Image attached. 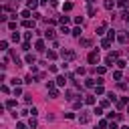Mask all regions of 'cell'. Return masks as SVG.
Masks as SVG:
<instances>
[{
	"instance_id": "6da1fadb",
	"label": "cell",
	"mask_w": 129,
	"mask_h": 129,
	"mask_svg": "<svg viewBox=\"0 0 129 129\" xmlns=\"http://www.w3.org/2000/svg\"><path fill=\"white\" fill-rule=\"evenodd\" d=\"M87 58H89V62H91V64H97V62H99V58H101V54H99V50H91Z\"/></svg>"
},
{
	"instance_id": "7a4b0ae2",
	"label": "cell",
	"mask_w": 129,
	"mask_h": 129,
	"mask_svg": "<svg viewBox=\"0 0 129 129\" xmlns=\"http://www.w3.org/2000/svg\"><path fill=\"white\" fill-rule=\"evenodd\" d=\"M60 56H62L64 60H73V58H75V50H71V48H64V50H60Z\"/></svg>"
},
{
	"instance_id": "3957f363",
	"label": "cell",
	"mask_w": 129,
	"mask_h": 129,
	"mask_svg": "<svg viewBox=\"0 0 129 129\" xmlns=\"http://www.w3.org/2000/svg\"><path fill=\"white\" fill-rule=\"evenodd\" d=\"M117 56H119V52H109L107 58H105V62H107V64H113V60H115Z\"/></svg>"
},
{
	"instance_id": "277c9868",
	"label": "cell",
	"mask_w": 129,
	"mask_h": 129,
	"mask_svg": "<svg viewBox=\"0 0 129 129\" xmlns=\"http://www.w3.org/2000/svg\"><path fill=\"white\" fill-rule=\"evenodd\" d=\"M22 26H24V28H34V20H30V18H28V20H24V22H22Z\"/></svg>"
},
{
	"instance_id": "5b68a950",
	"label": "cell",
	"mask_w": 129,
	"mask_h": 129,
	"mask_svg": "<svg viewBox=\"0 0 129 129\" xmlns=\"http://www.w3.org/2000/svg\"><path fill=\"white\" fill-rule=\"evenodd\" d=\"M44 36H46L48 40H52V38H54V30H52V28H46V32H44Z\"/></svg>"
},
{
	"instance_id": "8992f818",
	"label": "cell",
	"mask_w": 129,
	"mask_h": 129,
	"mask_svg": "<svg viewBox=\"0 0 129 129\" xmlns=\"http://www.w3.org/2000/svg\"><path fill=\"white\" fill-rule=\"evenodd\" d=\"M117 40H119V42H123V44H125V42H127V40H129V36H127V34H125V32H121V34H119V36H117Z\"/></svg>"
},
{
	"instance_id": "52a82bcc",
	"label": "cell",
	"mask_w": 129,
	"mask_h": 129,
	"mask_svg": "<svg viewBox=\"0 0 129 129\" xmlns=\"http://www.w3.org/2000/svg\"><path fill=\"white\" fill-rule=\"evenodd\" d=\"M89 119H91V117H89V113H83V115H79V121H81V123H89Z\"/></svg>"
},
{
	"instance_id": "ba28073f",
	"label": "cell",
	"mask_w": 129,
	"mask_h": 129,
	"mask_svg": "<svg viewBox=\"0 0 129 129\" xmlns=\"http://www.w3.org/2000/svg\"><path fill=\"white\" fill-rule=\"evenodd\" d=\"M85 103H87V105H95V97H93V95H87V97H85Z\"/></svg>"
},
{
	"instance_id": "9c48e42d",
	"label": "cell",
	"mask_w": 129,
	"mask_h": 129,
	"mask_svg": "<svg viewBox=\"0 0 129 129\" xmlns=\"http://www.w3.org/2000/svg\"><path fill=\"white\" fill-rule=\"evenodd\" d=\"M26 4H28V10H32V8H36V6H38V0H28Z\"/></svg>"
},
{
	"instance_id": "30bf717a",
	"label": "cell",
	"mask_w": 129,
	"mask_h": 129,
	"mask_svg": "<svg viewBox=\"0 0 129 129\" xmlns=\"http://www.w3.org/2000/svg\"><path fill=\"white\" fill-rule=\"evenodd\" d=\"M101 46H103V48H109V46H111V40H109V38H103V40H101Z\"/></svg>"
},
{
	"instance_id": "8fae6325",
	"label": "cell",
	"mask_w": 129,
	"mask_h": 129,
	"mask_svg": "<svg viewBox=\"0 0 129 129\" xmlns=\"http://www.w3.org/2000/svg\"><path fill=\"white\" fill-rule=\"evenodd\" d=\"M64 83H67V81H64V77H62V75H58V77H56V85H58V87H62Z\"/></svg>"
},
{
	"instance_id": "7c38bea8",
	"label": "cell",
	"mask_w": 129,
	"mask_h": 129,
	"mask_svg": "<svg viewBox=\"0 0 129 129\" xmlns=\"http://www.w3.org/2000/svg\"><path fill=\"white\" fill-rule=\"evenodd\" d=\"M103 6H105L107 10H111V8L115 6V2H113V0H105V4H103Z\"/></svg>"
},
{
	"instance_id": "4fadbf2b",
	"label": "cell",
	"mask_w": 129,
	"mask_h": 129,
	"mask_svg": "<svg viewBox=\"0 0 129 129\" xmlns=\"http://www.w3.org/2000/svg\"><path fill=\"white\" fill-rule=\"evenodd\" d=\"M20 16H22L24 20H28V18H30V10H28V8H26V10H22V14H20Z\"/></svg>"
},
{
	"instance_id": "5bb4252c",
	"label": "cell",
	"mask_w": 129,
	"mask_h": 129,
	"mask_svg": "<svg viewBox=\"0 0 129 129\" xmlns=\"http://www.w3.org/2000/svg\"><path fill=\"white\" fill-rule=\"evenodd\" d=\"M81 46H91V38H81Z\"/></svg>"
},
{
	"instance_id": "9a60e30c",
	"label": "cell",
	"mask_w": 129,
	"mask_h": 129,
	"mask_svg": "<svg viewBox=\"0 0 129 129\" xmlns=\"http://www.w3.org/2000/svg\"><path fill=\"white\" fill-rule=\"evenodd\" d=\"M38 50H44V40H36V44H34Z\"/></svg>"
},
{
	"instance_id": "2e32d148",
	"label": "cell",
	"mask_w": 129,
	"mask_h": 129,
	"mask_svg": "<svg viewBox=\"0 0 129 129\" xmlns=\"http://www.w3.org/2000/svg\"><path fill=\"white\" fill-rule=\"evenodd\" d=\"M127 103H129V99H127V97H125V99H121V101H119V103H117V107H119V109H121V107H125V105H127Z\"/></svg>"
},
{
	"instance_id": "e0dca14e",
	"label": "cell",
	"mask_w": 129,
	"mask_h": 129,
	"mask_svg": "<svg viewBox=\"0 0 129 129\" xmlns=\"http://www.w3.org/2000/svg\"><path fill=\"white\" fill-rule=\"evenodd\" d=\"M87 14H89V16H95V14H97V10H95L93 6H89V8H87Z\"/></svg>"
},
{
	"instance_id": "ac0fdd59",
	"label": "cell",
	"mask_w": 129,
	"mask_h": 129,
	"mask_svg": "<svg viewBox=\"0 0 129 129\" xmlns=\"http://www.w3.org/2000/svg\"><path fill=\"white\" fill-rule=\"evenodd\" d=\"M46 56H48L50 60H54V58H56V52H54V50H48V52H46Z\"/></svg>"
},
{
	"instance_id": "d6986e66",
	"label": "cell",
	"mask_w": 129,
	"mask_h": 129,
	"mask_svg": "<svg viewBox=\"0 0 129 129\" xmlns=\"http://www.w3.org/2000/svg\"><path fill=\"white\" fill-rule=\"evenodd\" d=\"M26 62L28 64H34V54H26Z\"/></svg>"
},
{
	"instance_id": "ffe728a7",
	"label": "cell",
	"mask_w": 129,
	"mask_h": 129,
	"mask_svg": "<svg viewBox=\"0 0 129 129\" xmlns=\"http://www.w3.org/2000/svg\"><path fill=\"white\" fill-rule=\"evenodd\" d=\"M117 6L119 8H127V0H117Z\"/></svg>"
},
{
	"instance_id": "44dd1931",
	"label": "cell",
	"mask_w": 129,
	"mask_h": 129,
	"mask_svg": "<svg viewBox=\"0 0 129 129\" xmlns=\"http://www.w3.org/2000/svg\"><path fill=\"white\" fill-rule=\"evenodd\" d=\"M67 24H69V16H62L60 18V26H67Z\"/></svg>"
},
{
	"instance_id": "7402d4cb",
	"label": "cell",
	"mask_w": 129,
	"mask_h": 129,
	"mask_svg": "<svg viewBox=\"0 0 129 129\" xmlns=\"http://www.w3.org/2000/svg\"><path fill=\"white\" fill-rule=\"evenodd\" d=\"M105 28H107V24H101V26L97 28V34H103V32H105Z\"/></svg>"
},
{
	"instance_id": "603a6c76",
	"label": "cell",
	"mask_w": 129,
	"mask_h": 129,
	"mask_svg": "<svg viewBox=\"0 0 129 129\" xmlns=\"http://www.w3.org/2000/svg\"><path fill=\"white\" fill-rule=\"evenodd\" d=\"M93 85H95L93 79H85V87H93Z\"/></svg>"
},
{
	"instance_id": "cb8c5ba5",
	"label": "cell",
	"mask_w": 129,
	"mask_h": 129,
	"mask_svg": "<svg viewBox=\"0 0 129 129\" xmlns=\"http://www.w3.org/2000/svg\"><path fill=\"white\" fill-rule=\"evenodd\" d=\"M95 93H97V95H103V93H105V89H103L101 85H97V89H95Z\"/></svg>"
},
{
	"instance_id": "d4e9b609",
	"label": "cell",
	"mask_w": 129,
	"mask_h": 129,
	"mask_svg": "<svg viewBox=\"0 0 129 129\" xmlns=\"http://www.w3.org/2000/svg\"><path fill=\"white\" fill-rule=\"evenodd\" d=\"M62 8H64V10H71V8H73V2H64Z\"/></svg>"
},
{
	"instance_id": "484cf974",
	"label": "cell",
	"mask_w": 129,
	"mask_h": 129,
	"mask_svg": "<svg viewBox=\"0 0 129 129\" xmlns=\"http://www.w3.org/2000/svg\"><path fill=\"white\" fill-rule=\"evenodd\" d=\"M117 67H119V69H125L127 62H125V60H117Z\"/></svg>"
},
{
	"instance_id": "4316f807",
	"label": "cell",
	"mask_w": 129,
	"mask_h": 129,
	"mask_svg": "<svg viewBox=\"0 0 129 129\" xmlns=\"http://www.w3.org/2000/svg\"><path fill=\"white\" fill-rule=\"evenodd\" d=\"M113 79L119 81V79H121V71H115V73H113Z\"/></svg>"
},
{
	"instance_id": "83f0119b",
	"label": "cell",
	"mask_w": 129,
	"mask_h": 129,
	"mask_svg": "<svg viewBox=\"0 0 129 129\" xmlns=\"http://www.w3.org/2000/svg\"><path fill=\"white\" fill-rule=\"evenodd\" d=\"M56 97H58V91L52 89V91H50V99H56Z\"/></svg>"
},
{
	"instance_id": "f1b7e54d",
	"label": "cell",
	"mask_w": 129,
	"mask_h": 129,
	"mask_svg": "<svg viewBox=\"0 0 129 129\" xmlns=\"http://www.w3.org/2000/svg\"><path fill=\"white\" fill-rule=\"evenodd\" d=\"M73 36H81V28H79V26L73 30Z\"/></svg>"
},
{
	"instance_id": "f546056e",
	"label": "cell",
	"mask_w": 129,
	"mask_h": 129,
	"mask_svg": "<svg viewBox=\"0 0 129 129\" xmlns=\"http://www.w3.org/2000/svg\"><path fill=\"white\" fill-rule=\"evenodd\" d=\"M12 40H14V42H18V40H20V36H18V32H12Z\"/></svg>"
},
{
	"instance_id": "4dcf8cb0",
	"label": "cell",
	"mask_w": 129,
	"mask_h": 129,
	"mask_svg": "<svg viewBox=\"0 0 129 129\" xmlns=\"http://www.w3.org/2000/svg\"><path fill=\"white\" fill-rule=\"evenodd\" d=\"M0 48H2V50H6V48H8V42H6V40H2V42H0Z\"/></svg>"
},
{
	"instance_id": "1f68e13d",
	"label": "cell",
	"mask_w": 129,
	"mask_h": 129,
	"mask_svg": "<svg viewBox=\"0 0 129 129\" xmlns=\"http://www.w3.org/2000/svg\"><path fill=\"white\" fill-rule=\"evenodd\" d=\"M64 95H67V99H69V101H73V97H75V95H73V91H67Z\"/></svg>"
},
{
	"instance_id": "d6a6232c",
	"label": "cell",
	"mask_w": 129,
	"mask_h": 129,
	"mask_svg": "<svg viewBox=\"0 0 129 129\" xmlns=\"http://www.w3.org/2000/svg\"><path fill=\"white\" fill-rule=\"evenodd\" d=\"M93 113H97V115H103V107H95V111Z\"/></svg>"
},
{
	"instance_id": "836d02e7",
	"label": "cell",
	"mask_w": 129,
	"mask_h": 129,
	"mask_svg": "<svg viewBox=\"0 0 129 129\" xmlns=\"http://www.w3.org/2000/svg\"><path fill=\"white\" fill-rule=\"evenodd\" d=\"M28 125H30V127H32V129H34V127H36V119H34V117H32V119H30V121H28Z\"/></svg>"
},
{
	"instance_id": "e575fe53",
	"label": "cell",
	"mask_w": 129,
	"mask_h": 129,
	"mask_svg": "<svg viewBox=\"0 0 129 129\" xmlns=\"http://www.w3.org/2000/svg\"><path fill=\"white\" fill-rule=\"evenodd\" d=\"M16 129H26V125H24L22 121H18V123H16Z\"/></svg>"
},
{
	"instance_id": "d590c367",
	"label": "cell",
	"mask_w": 129,
	"mask_h": 129,
	"mask_svg": "<svg viewBox=\"0 0 129 129\" xmlns=\"http://www.w3.org/2000/svg\"><path fill=\"white\" fill-rule=\"evenodd\" d=\"M107 38H109V40H113V38H115V30H109V36H107Z\"/></svg>"
},
{
	"instance_id": "8d00e7d4",
	"label": "cell",
	"mask_w": 129,
	"mask_h": 129,
	"mask_svg": "<svg viewBox=\"0 0 129 129\" xmlns=\"http://www.w3.org/2000/svg\"><path fill=\"white\" fill-rule=\"evenodd\" d=\"M20 83H22V81H20V79H12V85H14V87H18V85H20Z\"/></svg>"
},
{
	"instance_id": "74e56055",
	"label": "cell",
	"mask_w": 129,
	"mask_h": 129,
	"mask_svg": "<svg viewBox=\"0 0 129 129\" xmlns=\"http://www.w3.org/2000/svg\"><path fill=\"white\" fill-rule=\"evenodd\" d=\"M14 105H16V101H12V99H10V101H6V107H14Z\"/></svg>"
},
{
	"instance_id": "f35d334b",
	"label": "cell",
	"mask_w": 129,
	"mask_h": 129,
	"mask_svg": "<svg viewBox=\"0 0 129 129\" xmlns=\"http://www.w3.org/2000/svg\"><path fill=\"white\" fill-rule=\"evenodd\" d=\"M109 103H111V101H109V99H105V101H101V107H109Z\"/></svg>"
},
{
	"instance_id": "ab89813d",
	"label": "cell",
	"mask_w": 129,
	"mask_h": 129,
	"mask_svg": "<svg viewBox=\"0 0 129 129\" xmlns=\"http://www.w3.org/2000/svg\"><path fill=\"white\" fill-rule=\"evenodd\" d=\"M109 129H119V127H117V123H109Z\"/></svg>"
},
{
	"instance_id": "60d3db41",
	"label": "cell",
	"mask_w": 129,
	"mask_h": 129,
	"mask_svg": "<svg viewBox=\"0 0 129 129\" xmlns=\"http://www.w3.org/2000/svg\"><path fill=\"white\" fill-rule=\"evenodd\" d=\"M123 18H125V20L129 22V12H123Z\"/></svg>"
},
{
	"instance_id": "b9f144b4",
	"label": "cell",
	"mask_w": 129,
	"mask_h": 129,
	"mask_svg": "<svg viewBox=\"0 0 129 129\" xmlns=\"http://www.w3.org/2000/svg\"><path fill=\"white\" fill-rule=\"evenodd\" d=\"M50 4H52V6H56V4H58V0H50Z\"/></svg>"
},
{
	"instance_id": "7bdbcfd3",
	"label": "cell",
	"mask_w": 129,
	"mask_h": 129,
	"mask_svg": "<svg viewBox=\"0 0 129 129\" xmlns=\"http://www.w3.org/2000/svg\"><path fill=\"white\" fill-rule=\"evenodd\" d=\"M121 129H129V127H127V125H123V127H121Z\"/></svg>"
},
{
	"instance_id": "ee69618b",
	"label": "cell",
	"mask_w": 129,
	"mask_h": 129,
	"mask_svg": "<svg viewBox=\"0 0 129 129\" xmlns=\"http://www.w3.org/2000/svg\"><path fill=\"white\" fill-rule=\"evenodd\" d=\"M40 2H42V4H44V2H48V0H40Z\"/></svg>"
},
{
	"instance_id": "f6af8a7d",
	"label": "cell",
	"mask_w": 129,
	"mask_h": 129,
	"mask_svg": "<svg viewBox=\"0 0 129 129\" xmlns=\"http://www.w3.org/2000/svg\"><path fill=\"white\" fill-rule=\"evenodd\" d=\"M127 113H129V107H127Z\"/></svg>"
}]
</instances>
